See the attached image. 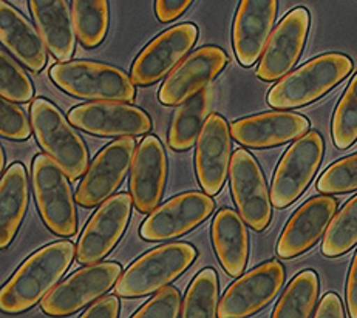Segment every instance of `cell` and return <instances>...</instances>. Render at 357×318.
<instances>
[{
  "label": "cell",
  "mask_w": 357,
  "mask_h": 318,
  "mask_svg": "<svg viewBox=\"0 0 357 318\" xmlns=\"http://www.w3.org/2000/svg\"><path fill=\"white\" fill-rule=\"evenodd\" d=\"M198 28L194 24H180L156 36L138 54L132 65L130 77L139 87H150L166 77L194 48Z\"/></svg>",
  "instance_id": "obj_15"
},
{
  "label": "cell",
  "mask_w": 357,
  "mask_h": 318,
  "mask_svg": "<svg viewBox=\"0 0 357 318\" xmlns=\"http://www.w3.org/2000/svg\"><path fill=\"white\" fill-rule=\"evenodd\" d=\"M68 121L85 133L104 138H135L152 130V119L144 110L116 101L77 105L70 110Z\"/></svg>",
  "instance_id": "obj_12"
},
{
  "label": "cell",
  "mask_w": 357,
  "mask_h": 318,
  "mask_svg": "<svg viewBox=\"0 0 357 318\" xmlns=\"http://www.w3.org/2000/svg\"><path fill=\"white\" fill-rule=\"evenodd\" d=\"M229 180L235 206L243 220L255 232L265 230L273 218V201L265 175L251 153L243 148L234 152Z\"/></svg>",
  "instance_id": "obj_13"
},
{
  "label": "cell",
  "mask_w": 357,
  "mask_h": 318,
  "mask_svg": "<svg viewBox=\"0 0 357 318\" xmlns=\"http://www.w3.org/2000/svg\"><path fill=\"white\" fill-rule=\"evenodd\" d=\"M30 184L22 162H14L0 182V249H6L22 225L26 214Z\"/></svg>",
  "instance_id": "obj_26"
},
{
  "label": "cell",
  "mask_w": 357,
  "mask_h": 318,
  "mask_svg": "<svg viewBox=\"0 0 357 318\" xmlns=\"http://www.w3.org/2000/svg\"><path fill=\"white\" fill-rule=\"evenodd\" d=\"M310 130V121L291 111H268L231 124L232 138L249 148L278 147L296 141Z\"/></svg>",
  "instance_id": "obj_22"
},
{
  "label": "cell",
  "mask_w": 357,
  "mask_h": 318,
  "mask_svg": "<svg viewBox=\"0 0 357 318\" xmlns=\"http://www.w3.org/2000/svg\"><path fill=\"white\" fill-rule=\"evenodd\" d=\"M34 136L42 150L50 154L67 172L70 180L85 175L89 167V150L61 110L44 97L36 99L30 109Z\"/></svg>",
  "instance_id": "obj_6"
},
{
  "label": "cell",
  "mask_w": 357,
  "mask_h": 318,
  "mask_svg": "<svg viewBox=\"0 0 357 318\" xmlns=\"http://www.w3.org/2000/svg\"><path fill=\"white\" fill-rule=\"evenodd\" d=\"M331 136L339 150H347L357 141V73L334 110Z\"/></svg>",
  "instance_id": "obj_32"
},
{
  "label": "cell",
  "mask_w": 357,
  "mask_h": 318,
  "mask_svg": "<svg viewBox=\"0 0 357 318\" xmlns=\"http://www.w3.org/2000/svg\"><path fill=\"white\" fill-rule=\"evenodd\" d=\"M167 182V157L161 141L146 136L133 157L130 168V195L139 214H152L158 207Z\"/></svg>",
  "instance_id": "obj_21"
},
{
  "label": "cell",
  "mask_w": 357,
  "mask_h": 318,
  "mask_svg": "<svg viewBox=\"0 0 357 318\" xmlns=\"http://www.w3.org/2000/svg\"><path fill=\"white\" fill-rule=\"evenodd\" d=\"M213 209L215 202L206 192L176 195L149 214L141 224L139 235L146 241L180 238L208 220Z\"/></svg>",
  "instance_id": "obj_14"
},
{
  "label": "cell",
  "mask_w": 357,
  "mask_h": 318,
  "mask_svg": "<svg viewBox=\"0 0 357 318\" xmlns=\"http://www.w3.org/2000/svg\"><path fill=\"white\" fill-rule=\"evenodd\" d=\"M132 207L133 198L124 192L110 196L101 204L77 241V263L84 266L99 263L115 249L130 221Z\"/></svg>",
  "instance_id": "obj_11"
},
{
  "label": "cell",
  "mask_w": 357,
  "mask_h": 318,
  "mask_svg": "<svg viewBox=\"0 0 357 318\" xmlns=\"http://www.w3.org/2000/svg\"><path fill=\"white\" fill-rule=\"evenodd\" d=\"M324 152V138L316 130L305 133L284 152L271 184V201L274 207H289L305 193L322 164Z\"/></svg>",
  "instance_id": "obj_7"
},
{
  "label": "cell",
  "mask_w": 357,
  "mask_h": 318,
  "mask_svg": "<svg viewBox=\"0 0 357 318\" xmlns=\"http://www.w3.org/2000/svg\"><path fill=\"white\" fill-rule=\"evenodd\" d=\"M137 143L132 136L105 145L93 159L76 190V201L85 209L96 207L116 192L133 164Z\"/></svg>",
  "instance_id": "obj_8"
},
{
  "label": "cell",
  "mask_w": 357,
  "mask_h": 318,
  "mask_svg": "<svg viewBox=\"0 0 357 318\" xmlns=\"http://www.w3.org/2000/svg\"><path fill=\"white\" fill-rule=\"evenodd\" d=\"M121 272H123L121 264L112 263V261L85 266L76 271L62 285L54 287L40 301V308L47 315H73L109 292L110 287L116 285Z\"/></svg>",
  "instance_id": "obj_9"
},
{
  "label": "cell",
  "mask_w": 357,
  "mask_h": 318,
  "mask_svg": "<svg viewBox=\"0 0 357 318\" xmlns=\"http://www.w3.org/2000/svg\"><path fill=\"white\" fill-rule=\"evenodd\" d=\"M28 5L36 28L54 59L67 62L73 58L77 36L67 0H28Z\"/></svg>",
  "instance_id": "obj_24"
},
{
  "label": "cell",
  "mask_w": 357,
  "mask_h": 318,
  "mask_svg": "<svg viewBox=\"0 0 357 318\" xmlns=\"http://www.w3.org/2000/svg\"><path fill=\"white\" fill-rule=\"evenodd\" d=\"M198 251L189 243H167L144 253L116 281L123 299H139L169 286L194 264Z\"/></svg>",
  "instance_id": "obj_4"
},
{
  "label": "cell",
  "mask_w": 357,
  "mask_h": 318,
  "mask_svg": "<svg viewBox=\"0 0 357 318\" xmlns=\"http://www.w3.org/2000/svg\"><path fill=\"white\" fill-rule=\"evenodd\" d=\"M119 300L115 295L102 296L101 300L93 303V305L85 309V312L81 318H116L119 317Z\"/></svg>",
  "instance_id": "obj_38"
},
{
  "label": "cell",
  "mask_w": 357,
  "mask_h": 318,
  "mask_svg": "<svg viewBox=\"0 0 357 318\" xmlns=\"http://www.w3.org/2000/svg\"><path fill=\"white\" fill-rule=\"evenodd\" d=\"M227 63L229 58L220 47L206 45L198 48L164 81L158 93L160 102L167 107L188 102L199 91L208 88Z\"/></svg>",
  "instance_id": "obj_16"
},
{
  "label": "cell",
  "mask_w": 357,
  "mask_h": 318,
  "mask_svg": "<svg viewBox=\"0 0 357 318\" xmlns=\"http://www.w3.org/2000/svg\"><path fill=\"white\" fill-rule=\"evenodd\" d=\"M76 255L75 244L63 239L28 257L0 291V309L16 315L34 308L53 291Z\"/></svg>",
  "instance_id": "obj_1"
},
{
  "label": "cell",
  "mask_w": 357,
  "mask_h": 318,
  "mask_svg": "<svg viewBox=\"0 0 357 318\" xmlns=\"http://www.w3.org/2000/svg\"><path fill=\"white\" fill-rule=\"evenodd\" d=\"M50 77L63 93L87 101L133 102L137 88L123 70L93 61L58 62L50 68Z\"/></svg>",
  "instance_id": "obj_3"
},
{
  "label": "cell",
  "mask_w": 357,
  "mask_h": 318,
  "mask_svg": "<svg viewBox=\"0 0 357 318\" xmlns=\"http://www.w3.org/2000/svg\"><path fill=\"white\" fill-rule=\"evenodd\" d=\"M212 90L204 88L180 105L167 132V143L174 152H188L199 138L212 105Z\"/></svg>",
  "instance_id": "obj_27"
},
{
  "label": "cell",
  "mask_w": 357,
  "mask_h": 318,
  "mask_svg": "<svg viewBox=\"0 0 357 318\" xmlns=\"http://www.w3.org/2000/svg\"><path fill=\"white\" fill-rule=\"evenodd\" d=\"M287 272L277 260L265 261L234 281L221 296L220 318H246L265 309L283 287Z\"/></svg>",
  "instance_id": "obj_10"
},
{
  "label": "cell",
  "mask_w": 357,
  "mask_h": 318,
  "mask_svg": "<svg viewBox=\"0 0 357 318\" xmlns=\"http://www.w3.org/2000/svg\"><path fill=\"white\" fill-rule=\"evenodd\" d=\"M316 318H344L345 310L344 305H342V300L337 294H326L320 305L317 306L316 312H314Z\"/></svg>",
  "instance_id": "obj_39"
},
{
  "label": "cell",
  "mask_w": 357,
  "mask_h": 318,
  "mask_svg": "<svg viewBox=\"0 0 357 318\" xmlns=\"http://www.w3.org/2000/svg\"><path fill=\"white\" fill-rule=\"evenodd\" d=\"M33 124L16 102L2 99L0 102V135L10 141H26L31 136Z\"/></svg>",
  "instance_id": "obj_36"
},
{
  "label": "cell",
  "mask_w": 357,
  "mask_h": 318,
  "mask_svg": "<svg viewBox=\"0 0 357 318\" xmlns=\"http://www.w3.org/2000/svg\"><path fill=\"white\" fill-rule=\"evenodd\" d=\"M311 17L303 6L289 11L271 34L265 51L261 54L257 77L273 82L287 76L303 53L308 39Z\"/></svg>",
  "instance_id": "obj_17"
},
{
  "label": "cell",
  "mask_w": 357,
  "mask_h": 318,
  "mask_svg": "<svg viewBox=\"0 0 357 318\" xmlns=\"http://www.w3.org/2000/svg\"><path fill=\"white\" fill-rule=\"evenodd\" d=\"M357 244V195L349 200L339 214H335L325 232L322 253L335 258L351 251Z\"/></svg>",
  "instance_id": "obj_31"
},
{
  "label": "cell",
  "mask_w": 357,
  "mask_h": 318,
  "mask_svg": "<svg viewBox=\"0 0 357 318\" xmlns=\"http://www.w3.org/2000/svg\"><path fill=\"white\" fill-rule=\"evenodd\" d=\"M347 306L348 315L351 318H357V251L354 253L347 280Z\"/></svg>",
  "instance_id": "obj_40"
},
{
  "label": "cell",
  "mask_w": 357,
  "mask_h": 318,
  "mask_svg": "<svg viewBox=\"0 0 357 318\" xmlns=\"http://www.w3.org/2000/svg\"><path fill=\"white\" fill-rule=\"evenodd\" d=\"M277 0H240L232 25V47L243 67H252L271 38L275 17Z\"/></svg>",
  "instance_id": "obj_20"
},
{
  "label": "cell",
  "mask_w": 357,
  "mask_h": 318,
  "mask_svg": "<svg viewBox=\"0 0 357 318\" xmlns=\"http://www.w3.org/2000/svg\"><path fill=\"white\" fill-rule=\"evenodd\" d=\"M181 295L176 287H162L144 303L133 318H176L181 317Z\"/></svg>",
  "instance_id": "obj_35"
},
{
  "label": "cell",
  "mask_w": 357,
  "mask_h": 318,
  "mask_svg": "<svg viewBox=\"0 0 357 318\" xmlns=\"http://www.w3.org/2000/svg\"><path fill=\"white\" fill-rule=\"evenodd\" d=\"M319 277L314 271H302L291 280L278 300L273 318H308L319 299Z\"/></svg>",
  "instance_id": "obj_29"
},
{
  "label": "cell",
  "mask_w": 357,
  "mask_h": 318,
  "mask_svg": "<svg viewBox=\"0 0 357 318\" xmlns=\"http://www.w3.org/2000/svg\"><path fill=\"white\" fill-rule=\"evenodd\" d=\"M195 0H155V14L161 24H170L181 17Z\"/></svg>",
  "instance_id": "obj_37"
},
{
  "label": "cell",
  "mask_w": 357,
  "mask_h": 318,
  "mask_svg": "<svg viewBox=\"0 0 357 318\" xmlns=\"http://www.w3.org/2000/svg\"><path fill=\"white\" fill-rule=\"evenodd\" d=\"M71 14L81 45L89 49L101 45L110 26L109 0H71Z\"/></svg>",
  "instance_id": "obj_28"
},
{
  "label": "cell",
  "mask_w": 357,
  "mask_h": 318,
  "mask_svg": "<svg viewBox=\"0 0 357 318\" xmlns=\"http://www.w3.org/2000/svg\"><path fill=\"white\" fill-rule=\"evenodd\" d=\"M212 244L226 273L237 278L245 272L249 258V235L241 215L221 209L212 221Z\"/></svg>",
  "instance_id": "obj_25"
},
{
  "label": "cell",
  "mask_w": 357,
  "mask_h": 318,
  "mask_svg": "<svg viewBox=\"0 0 357 318\" xmlns=\"http://www.w3.org/2000/svg\"><path fill=\"white\" fill-rule=\"evenodd\" d=\"M317 190L325 195H340L357 190V153L335 161L320 175Z\"/></svg>",
  "instance_id": "obj_34"
},
{
  "label": "cell",
  "mask_w": 357,
  "mask_h": 318,
  "mask_svg": "<svg viewBox=\"0 0 357 318\" xmlns=\"http://www.w3.org/2000/svg\"><path fill=\"white\" fill-rule=\"evenodd\" d=\"M0 95L11 102H30L34 96V87L24 68L5 51L0 53Z\"/></svg>",
  "instance_id": "obj_33"
},
{
  "label": "cell",
  "mask_w": 357,
  "mask_h": 318,
  "mask_svg": "<svg viewBox=\"0 0 357 318\" xmlns=\"http://www.w3.org/2000/svg\"><path fill=\"white\" fill-rule=\"evenodd\" d=\"M337 210V200L328 195L312 196L303 202L284 225L277 243V255L291 260L317 244Z\"/></svg>",
  "instance_id": "obj_19"
},
{
  "label": "cell",
  "mask_w": 357,
  "mask_h": 318,
  "mask_svg": "<svg viewBox=\"0 0 357 318\" xmlns=\"http://www.w3.org/2000/svg\"><path fill=\"white\" fill-rule=\"evenodd\" d=\"M353 61L342 53H326L288 73L269 90L268 104L275 110L305 107L324 97L353 72Z\"/></svg>",
  "instance_id": "obj_2"
},
{
  "label": "cell",
  "mask_w": 357,
  "mask_h": 318,
  "mask_svg": "<svg viewBox=\"0 0 357 318\" xmlns=\"http://www.w3.org/2000/svg\"><path fill=\"white\" fill-rule=\"evenodd\" d=\"M220 289L215 269L206 267L192 280L184 295L183 318H213L218 314Z\"/></svg>",
  "instance_id": "obj_30"
},
{
  "label": "cell",
  "mask_w": 357,
  "mask_h": 318,
  "mask_svg": "<svg viewBox=\"0 0 357 318\" xmlns=\"http://www.w3.org/2000/svg\"><path fill=\"white\" fill-rule=\"evenodd\" d=\"M232 133L226 119L213 113L206 119L197 141L195 172L206 193L215 196L231 172Z\"/></svg>",
  "instance_id": "obj_18"
},
{
  "label": "cell",
  "mask_w": 357,
  "mask_h": 318,
  "mask_svg": "<svg viewBox=\"0 0 357 318\" xmlns=\"http://www.w3.org/2000/svg\"><path fill=\"white\" fill-rule=\"evenodd\" d=\"M0 158H2V164H0V168L3 170V168H5V153H3V150L0 152Z\"/></svg>",
  "instance_id": "obj_41"
},
{
  "label": "cell",
  "mask_w": 357,
  "mask_h": 318,
  "mask_svg": "<svg viewBox=\"0 0 357 318\" xmlns=\"http://www.w3.org/2000/svg\"><path fill=\"white\" fill-rule=\"evenodd\" d=\"M33 192L42 221L54 235L75 237L77 232L76 198L70 176L50 154H36L31 168Z\"/></svg>",
  "instance_id": "obj_5"
},
{
  "label": "cell",
  "mask_w": 357,
  "mask_h": 318,
  "mask_svg": "<svg viewBox=\"0 0 357 318\" xmlns=\"http://www.w3.org/2000/svg\"><path fill=\"white\" fill-rule=\"evenodd\" d=\"M0 24L2 45L30 72L40 73L47 65L48 47L39 30L5 0L0 2Z\"/></svg>",
  "instance_id": "obj_23"
}]
</instances>
